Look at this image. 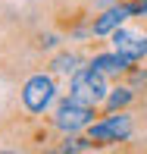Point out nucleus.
Listing matches in <instances>:
<instances>
[{"label":"nucleus","mask_w":147,"mask_h":154,"mask_svg":"<svg viewBox=\"0 0 147 154\" xmlns=\"http://www.w3.org/2000/svg\"><path fill=\"white\" fill-rule=\"evenodd\" d=\"M81 63H85V57H81L78 51H66V47H57V51H50L47 54V60H44V69L47 72H53V75H72L75 69L81 66Z\"/></svg>","instance_id":"6e6552de"},{"label":"nucleus","mask_w":147,"mask_h":154,"mask_svg":"<svg viewBox=\"0 0 147 154\" xmlns=\"http://www.w3.org/2000/svg\"><path fill=\"white\" fill-rule=\"evenodd\" d=\"M97 107H88V104L75 101V97H57V104L50 107V123L60 135H75V132H85L91 123H94Z\"/></svg>","instance_id":"7ed1b4c3"},{"label":"nucleus","mask_w":147,"mask_h":154,"mask_svg":"<svg viewBox=\"0 0 147 154\" xmlns=\"http://www.w3.org/2000/svg\"><path fill=\"white\" fill-rule=\"evenodd\" d=\"M88 66H94L97 72H103L110 82H122L125 72H128L135 63H131L125 54H119L116 47H94V54L91 57H85Z\"/></svg>","instance_id":"423d86ee"},{"label":"nucleus","mask_w":147,"mask_h":154,"mask_svg":"<svg viewBox=\"0 0 147 154\" xmlns=\"http://www.w3.org/2000/svg\"><path fill=\"white\" fill-rule=\"evenodd\" d=\"M110 47L125 54L131 63H144L147 60V29H141V22H131L128 19V22H122L110 35Z\"/></svg>","instance_id":"39448f33"},{"label":"nucleus","mask_w":147,"mask_h":154,"mask_svg":"<svg viewBox=\"0 0 147 154\" xmlns=\"http://www.w3.org/2000/svg\"><path fill=\"white\" fill-rule=\"evenodd\" d=\"M60 97V88H57V79L50 72H28L22 82H19V107L28 110V113L41 116V113H50V107L57 104Z\"/></svg>","instance_id":"f257e3e1"},{"label":"nucleus","mask_w":147,"mask_h":154,"mask_svg":"<svg viewBox=\"0 0 147 154\" xmlns=\"http://www.w3.org/2000/svg\"><path fill=\"white\" fill-rule=\"evenodd\" d=\"M107 94H110V79L88 63H81L69 75V97H75V101L88 104V107H100L107 101Z\"/></svg>","instance_id":"20e7f679"},{"label":"nucleus","mask_w":147,"mask_h":154,"mask_svg":"<svg viewBox=\"0 0 147 154\" xmlns=\"http://www.w3.org/2000/svg\"><path fill=\"white\" fill-rule=\"evenodd\" d=\"M135 101H138V91L128 85V82H119L116 88H110L107 101H103L100 107H103V113H110V110H128Z\"/></svg>","instance_id":"1a4fd4ad"},{"label":"nucleus","mask_w":147,"mask_h":154,"mask_svg":"<svg viewBox=\"0 0 147 154\" xmlns=\"http://www.w3.org/2000/svg\"><path fill=\"white\" fill-rule=\"evenodd\" d=\"M135 16V3L131 0H122V3H113L107 10H100L94 19H91V38H110L122 22Z\"/></svg>","instance_id":"0eeeda50"},{"label":"nucleus","mask_w":147,"mask_h":154,"mask_svg":"<svg viewBox=\"0 0 147 154\" xmlns=\"http://www.w3.org/2000/svg\"><path fill=\"white\" fill-rule=\"evenodd\" d=\"M85 135L94 142V148H107V145H122L128 138H135V113L131 110H110L100 113V120H94L85 129Z\"/></svg>","instance_id":"f03ea898"}]
</instances>
